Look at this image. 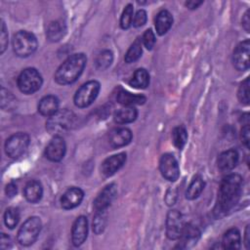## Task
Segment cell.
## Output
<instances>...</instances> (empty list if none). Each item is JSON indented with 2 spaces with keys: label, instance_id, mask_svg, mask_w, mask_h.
<instances>
[{
  "label": "cell",
  "instance_id": "obj_39",
  "mask_svg": "<svg viewBox=\"0 0 250 250\" xmlns=\"http://www.w3.org/2000/svg\"><path fill=\"white\" fill-rule=\"evenodd\" d=\"M249 135H250V129H249V124H245L242 129H241V142L243 145L248 148L249 147Z\"/></svg>",
  "mask_w": 250,
  "mask_h": 250
},
{
  "label": "cell",
  "instance_id": "obj_40",
  "mask_svg": "<svg viewBox=\"0 0 250 250\" xmlns=\"http://www.w3.org/2000/svg\"><path fill=\"white\" fill-rule=\"evenodd\" d=\"M176 198H177V191L173 188H170L165 196V201L168 205H173L176 202Z\"/></svg>",
  "mask_w": 250,
  "mask_h": 250
},
{
  "label": "cell",
  "instance_id": "obj_35",
  "mask_svg": "<svg viewBox=\"0 0 250 250\" xmlns=\"http://www.w3.org/2000/svg\"><path fill=\"white\" fill-rule=\"evenodd\" d=\"M104 211L103 212H97L94 220H93V230L96 234H100L105 227V216L104 214Z\"/></svg>",
  "mask_w": 250,
  "mask_h": 250
},
{
  "label": "cell",
  "instance_id": "obj_37",
  "mask_svg": "<svg viewBox=\"0 0 250 250\" xmlns=\"http://www.w3.org/2000/svg\"><path fill=\"white\" fill-rule=\"evenodd\" d=\"M146 12L143 9L137 11V13L135 14L134 18H133V22L132 24L135 26V27H141L143 26L146 22Z\"/></svg>",
  "mask_w": 250,
  "mask_h": 250
},
{
  "label": "cell",
  "instance_id": "obj_9",
  "mask_svg": "<svg viewBox=\"0 0 250 250\" xmlns=\"http://www.w3.org/2000/svg\"><path fill=\"white\" fill-rule=\"evenodd\" d=\"M185 227L184 217L178 210H171L166 218V235L171 240L179 239Z\"/></svg>",
  "mask_w": 250,
  "mask_h": 250
},
{
  "label": "cell",
  "instance_id": "obj_44",
  "mask_svg": "<svg viewBox=\"0 0 250 250\" xmlns=\"http://www.w3.org/2000/svg\"><path fill=\"white\" fill-rule=\"evenodd\" d=\"M202 3H203V1H188V2L185 3V5H186L188 9L193 10V9L198 8Z\"/></svg>",
  "mask_w": 250,
  "mask_h": 250
},
{
  "label": "cell",
  "instance_id": "obj_17",
  "mask_svg": "<svg viewBox=\"0 0 250 250\" xmlns=\"http://www.w3.org/2000/svg\"><path fill=\"white\" fill-rule=\"evenodd\" d=\"M199 237H200V231L195 226L191 224L185 225L182 234L179 237L180 239L179 247L182 249L190 248L196 244Z\"/></svg>",
  "mask_w": 250,
  "mask_h": 250
},
{
  "label": "cell",
  "instance_id": "obj_2",
  "mask_svg": "<svg viewBox=\"0 0 250 250\" xmlns=\"http://www.w3.org/2000/svg\"><path fill=\"white\" fill-rule=\"evenodd\" d=\"M87 58L83 53L73 54L68 57L57 69L55 80L61 85H68L75 82L83 72Z\"/></svg>",
  "mask_w": 250,
  "mask_h": 250
},
{
  "label": "cell",
  "instance_id": "obj_26",
  "mask_svg": "<svg viewBox=\"0 0 250 250\" xmlns=\"http://www.w3.org/2000/svg\"><path fill=\"white\" fill-rule=\"evenodd\" d=\"M138 110L134 106H124L115 111L113 119L117 124H127L136 120Z\"/></svg>",
  "mask_w": 250,
  "mask_h": 250
},
{
  "label": "cell",
  "instance_id": "obj_7",
  "mask_svg": "<svg viewBox=\"0 0 250 250\" xmlns=\"http://www.w3.org/2000/svg\"><path fill=\"white\" fill-rule=\"evenodd\" d=\"M101 86L96 80H91L79 87L76 91L73 102L77 107H87L89 106L98 97Z\"/></svg>",
  "mask_w": 250,
  "mask_h": 250
},
{
  "label": "cell",
  "instance_id": "obj_29",
  "mask_svg": "<svg viewBox=\"0 0 250 250\" xmlns=\"http://www.w3.org/2000/svg\"><path fill=\"white\" fill-rule=\"evenodd\" d=\"M142 53H143L142 39L137 38L133 42V44L130 46L128 51L126 52L124 60L127 63H132V62H136L140 59V57L142 56Z\"/></svg>",
  "mask_w": 250,
  "mask_h": 250
},
{
  "label": "cell",
  "instance_id": "obj_34",
  "mask_svg": "<svg viewBox=\"0 0 250 250\" xmlns=\"http://www.w3.org/2000/svg\"><path fill=\"white\" fill-rule=\"evenodd\" d=\"M237 97L241 104L246 105L249 104V77L240 84L237 91Z\"/></svg>",
  "mask_w": 250,
  "mask_h": 250
},
{
  "label": "cell",
  "instance_id": "obj_42",
  "mask_svg": "<svg viewBox=\"0 0 250 250\" xmlns=\"http://www.w3.org/2000/svg\"><path fill=\"white\" fill-rule=\"evenodd\" d=\"M242 26L246 32L250 30V10H247L242 18Z\"/></svg>",
  "mask_w": 250,
  "mask_h": 250
},
{
  "label": "cell",
  "instance_id": "obj_12",
  "mask_svg": "<svg viewBox=\"0 0 250 250\" xmlns=\"http://www.w3.org/2000/svg\"><path fill=\"white\" fill-rule=\"evenodd\" d=\"M117 195V187L115 184L106 185L94 200V208L97 212H103L112 203Z\"/></svg>",
  "mask_w": 250,
  "mask_h": 250
},
{
  "label": "cell",
  "instance_id": "obj_16",
  "mask_svg": "<svg viewBox=\"0 0 250 250\" xmlns=\"http://www.w3.org/2000/svg\"><path fill=\"white\" fill-rule=\"evenodd\" d=\"M84 192L79 188H69L62 194L61 198V204L63 209L69 210L77 207L83 200Z\"/></svg>",
  "mask_w": 250,
  "mask_h": 250
},
{
  "label": "cell",
  "instance_id": "obj_18",
  "mask_svg": "<svg viewBox=\"0 0 250 250\" xmlns=\"http://www.w3.org/2000/svg\"><path fill=\"white\" fill-rule=\"evenodd\" d=\"M132 132L125 127L114 128L109 133V144L112 147H121L127 146L132 140Z\"/></svg>",
  "mask_w": 250,
  "mask_h": 250
},
{
  "label": "cell",
  "instance_id": "obj_3",
  "mask_svg": "<svg viewBox=\"0 0 250 250\" xmlns=\"http://www.w3.org/2000/svg\"><path fill=\"white\" fill-rule=\"evenodd\" d=\"M13 50L18 57L25 58L32 55L37 49V39L31 32L21 30L13 37Z\"/></svg>",
  "mask_w": 250,
  "mask_h": 250
},
{
  "label": "cell",
  "instance_id": "obj_21",
  "mask_svg": "<svg viewBox=\"0 0 250 250\" xmlns=\"http://www.w3.org/2000/svg\"><path fill=\"white\" fill-rule=\"evenodd\" d=\"M23 195L30 203L38 202L43 195V188L41 183L35 180L29 181L23 188Z\"/></svg>",
  "mask_w": 250,
  "mask_h": 250
},
{
  "label": "cell",
  "instance_id": "obj_31",
  "mask_svg": "<svg viewBox=\"0 0 250 250\" xmlns=\"http://www.w3.org/2000/svg\"><path fill=\"white\" fill-rule=\"evenodd\" d=\"M113 61V54L109 50L102 51L95 60V65L98 69L104 70L106 69Z\"/></svg>",
  "mask_w": 250,
  "mask_h": 250
},
{
  "label": "cell",
  "instance_id": "obj_1",
  "mask_svg": "<svg viewBox=\"0 0 250 250\" xmlns=\"http://www.w3.org/2000/svg\"><path fill=\"white\" fill-rule=\"evenodd\" d=\"M242 191V178L238 174H229L223 178L215 206V215L222 217L227 214L239 200Z\"/></svg>",
  "mask_w": 250,
  "mask_h": 250
},
{
  "label": "cell",
  "instance_id": "obj_8",
  "mask_svg": "<svg viewBox=\"0 0 250 250\" xmlns=\"http://www.w3.org/2000/svg\"><path fill=\"white\" fill-rule=\"evenodd\" d=\"M29 145V136L26 133L19 132L12 135L5 143V151L11 158H19L22 155Z\"/></svg>",
  "mask_w": 250,
  "mask_h": 250
},
{
  "label": "cell",
  "instance_id": "obj_30",
  "mask_svg": "<svg viewBox=\"0 0 250 250\" xmlns=\"http://www.w3.org/2000/svg\"><path fill=\"white\" fill-rule=\"evenodd\" d=\"M172 141L177 148L182 149L188 141V133L186 128L183 126H178L174 128V130L172 131Z\"/></svg>",
  "mask_w": 250,
  "mask_h": 250
},
{
  "label": "cell",
  "instance_id": "obj_4",
  "mask_svg": "<svg viewBox=\"0 0 250 250\" xmlns=\"http://www.w3.org/2000/svg\"><path fill=\"white\" fill-rule=\"evenodd\" d=\"M75 115L74 113L67 109H59L56 113L51 115L46 121V129L50 134L58 135L68 128L73 124Z\"/></svg>",
  "mask_w": 250,
  "mask_h": 250
},
{
  "label": "cell",
  "instance_id": "obj_19",
  "mask_svg": "<svg viewBox=\"0 0 250 250\" xmlns=\"http://www.w3.org/2000/svg\"><path fill=\"white\" fill-rule=\"evenodd\" d=\"M238 152L235 149H228L222 152L217 160L218 168L223 172H228L232 170L238 162Z\"/></svg>",
  "mask_w": 250,
  "mask_h": 250
},
{
  "label": "cell",
  "instance_id": "obj_23",
  "mask_svg": "<svg viewBox=\"0 0 250 250\" xmlns=\"http://www.w3.org/2000/svg\"><path fill=\"white\" fill-rule=\"evenodd\" d=\"M66 33V25L62 21H54L48 24L46 35L51 42L60 41Z\"/></svg>",
  "mask_w": 250,
  "mask_h": 250
},
{
  "label": "cell",
  "instance_id": "obj_27",
  "mask_svg": "<svg viewBox=\"0 0 250 250\" xmlns=\"http://www.w3.org/2000/svg\"><path fill=\"white\" fill-rule=\"evenodd\" d=\"M149 84V74L145 68H138L129 81V85L136 89H146Z\"/></svg>",
  "mask_w": 250,
  "mask_h": 250
},
{
  "label": "cell",
  "instance_id": "obj_36",
  "mask_svg": "<svg viewBox=\"0 0 250 250\" xmlns=\"http://www.w3.org/2000/svg\"><path fill=\"white\" fill-rule=\"evenodd\" d=\"M142 41L147 50H151L153 48L156 39H155V35H154V32L152 31V29L148 28L145 31Z\"/></svg>",
  "mask_w": 250,
  "mask_h": 250
},
{
  "label": "cell",
  "instance_id": "obj_15",
  "mask_svg": "<svg viewBox=\"0 0 250 250\" xmlns=\"http://www.w3.org/2000/svg\"><path fill=\"white\" fill-rule=\"evenodd\" d=\"M126 153L119 152L107 157L101 166V171L105 177H110L115 174L126 162Z\"/></svg>",
  "mask_w": 250,
  "mask_h": 250
},
{
  "label": "cell",
  "instance_id": "obj_13",
  "mask_svg": "<svg viewBox=\"0 0 250 250\" xmlns=\"http://www.w3.org/2000/svg\"><path fill=\"white\" fill-rule=\"evenodd\" d=\"M65 150H66V146H65L64 140L61 136L57 135L50 141V143L46 146L45 156L50 161L58 162L63 158L65 154Z\"/></svg>",
  "mask_w": 250,
  "mask_h": 250
},
{
  "label": "cell",
  "instance_id": "obj_41",
  "mask_svg": "<svg viewBox=\"0 0 250 250\" xmlns=\"http://www.w3.org/2000/svg\"><path fill=\"white\" fill-rule=\"evenodd\" d=\"M12 245L11 243V239L8 235H6L5 233H2L1 234V242H0V247L2 250H5V249H8L10 248Z\"/></svg>",
  "mask_w": 250,
  "mask_h": 250
},
{
  "label": "cell",
  "instance_id": "obj_38",
  "mask_svg": "<svg viewBox=\"0 0 250 250\" xmlns=\"http://www.w3.org/2000/svg\"><path fill=\"white\" fill-rule=\"evenodd\" d=\"M0 41H1V50H0V53L3 54L4 51L6 50L7 48V45H8V31H7V27H6V24L5 22L2 21L1 22V37H0Z\"/></svg>",
  "mask_w": 250,
  "mask_h": 250
},
{
  "label": "cell",
  "instance_id": "obj_43",
  "mask_svg": "<svg viewBox=\"0 0 250 250\" xmlns=\"http://www.w3.org/2000/svg\"><path fill=\"white\" fill-rule=\"evenodd\" d=\"M18 192V188L14 183H10L6 187V194L8 197H14Z\"/></svg>",
  "mask_w": 250,
  "mask_h": 250
},
{
  "label": "cell",
  "instance_id": "obj_14",
  "mask_svg": "<svg viewBox=\"0 0 250 250\" xmlns=\"http://www.w3.org/2000/svg\"><path fill=\"white\" fill-rule=\"evenodd\" d=\"M88 236V220L85 216L78 217L73 223L71 229V240L74 246H80Z\"/></svg>",
  "mask_w": 250,
  "mask_h": 250
},
{
  "label": "cell",
  "instance_id": "obj_28",
  "mask_svg": "<svg viewBox=\"0 0 250 250\" xmlns=\"http://www.w3.org/2000/svg\"><path fill=\"white\" fill-rule=\"evenodd\" d=\"M204 187H205V183H204L203 179L200 176H195L191 180L189 186L187 188L186 198L188 200H193V199L197 198L203 191Z\"/></svg>",
  "mask_w": 250,
  "mask_h": 250
},
{
  "label": "cell",
  "instance_id": "obj_20",
  "mask_svg": "<svg viewBox=\"0 0 250 250\" xmlns=\"http://www.w3.org/2000/svg\"><path fill=\"white\" fill-rule=\"evenodd\" d=\"M59 110V100L54 95L43 97L38 104V111L43 115L50 117Z\"/></svg>",
  "mask_w": 250,
  "mask_h": 250
},
{
  "label": "cell",
  "instance_id": "obj_10",
  "mask_svg": "<svg viewBox=\"0 0 250 250\" xmlns=\"http://www.w3.org/2000/svg\"><path fill=\"white\" fill-rule=\"evenodd\" d=\"M159 170L164 179L175 182L180 176V168L177 159L171 153H164L159 161Z\"/></svg>",
  "mask_w": 250,
  "mask_h": 250
},
{
  "label": "cell",
  "instance_id": "obj_24",
  "mask_svg": "<svg viewBox=\"0 0 250 250\" xmlns=\"http://www.w3.org/2000/svg\"><path fill=\"white\" fill-rule=\"evenodd\" d=\"M223 248L224 249H239L241 244L240 232L236 228L228 229L223 236Z\"/></svg>",
  "mask_w": 250,
  "mask_h": 250
},
{
  "label": "cell",
  "instance_id": "obj_6",
  "mask_svg": "<svg viewBox=\"0 0 250 250\" xmlns=\"http://www.w3.org/2000/svg\"><path fill=\"white\" fill-rule=\"evenodd\" d=\"M17 82L21 92L30 95L37 92L41 88L43 79L37 69L28 67L21 72Z\"/></svg>",
  "mask_w": 250,
  "mask_h": 250
},
{
  "label": "cell",
  "instance_id": "obj_22",
  "mask_svg": "<svg viewBox=\"0 0 250 250\" xmlns=\"http://www.w3.org/2000/svg\"><path fill=\"white\" fill-rule=\"evenodd\" d=\"M155 29L159 35H164L173 24V16L167 10L160 11L155 18Z\"/></svg>",
  "mask_w": 250,
  "mask_h": 250
},
{
  "label": "cell",
  "instance_id": "obj_5",
  "mask_svg": "<svg viewBox=\"0 0 250 250\" xmlns=\"http://www.w3.org/2000/svg\"><path fill=\"white\" fill-rule=\"evenodd\" d=\"M42 229V222L38 217L28 218L20 228L18 231V241L23 246H29L33 244Z\"/></svg>",
  "mask_w": 250,
  "mask_h": 250
},
{
  "label": "cell",
  "instance_id": "obj_45",
  "mask_svg": "<svg viewBox=\"0 0 250 250\" xmlns=\"http://www.w3.org/2000/svg\"><path fill=\"white\" fill-rule=\"evenodd\" d=\"M244 235H245V239H244L245 246L247 249H250V226L249 225L246 227Z\"/></svg>",
  "mask_w": 250,
  "mask_h": 250
},
{
  "label": "cell",
  "instance_id": "obj_25",
  "mask_svg": "<svg viewBox=\"0 0 250 250\" xmlns=\"http://www.w3.org/2000/svg\"><path fill=\"white\" fill-rule=\"evenodd\" d=\"M116 99L119 104L125 106H134L136 104H143L146 101V98L144 95L132 94L125 90L119 91Z\"/></svg>",
  "mask_w": 250,
  "mask_h": 250
},
{
  "label": "cell",
  "instance_id": "obj_32",
  "mask_svg": "<svg viewBox=\"0 0 250 250\" xmlns=\"http://www.w3.org/2000/svg\"><path fill=\"white\" fill-rule=\"evenodd\" d=\"M20 221V212L17 208L10 207L5 211L4 223L7 228L14 229Z\"/></svg>",
  "mask_w": 250,
  "mask_h": 250
},
{
  "label": "cell",
  "instance_id": "obj_33",
  "mask_svg": "<svg viewBox=\"0 0 250 250\" xmlns=\"http://www.w3.org/2000/svg\"><path fill=\"white\" fill-rule=\"evenodd\" d=\"M133 13H134V8L132 4H128L121 15L120 18V26L123 29H127L131 26L133 22Z\"/></svg>",
  "mask_w": 250,
  "mask_h": 250
},
{
  "label": "cell",
  "instance_id": "obj_11",
  "mask_svg": "<svg viewBox=\"0 0 250 250\" xmlns=\"http://www.w3.org/2000/svg\"><path fill=\"white\" fill-rule=\"evenodd\" d=\"M249 54H250V41L246 39L240 42L234 49L232 54L233 66L239 70L244 71L249 68Z\"/></svg>",
  "mask_w": 250,
  "mask_h": 250
}]
</instances>
